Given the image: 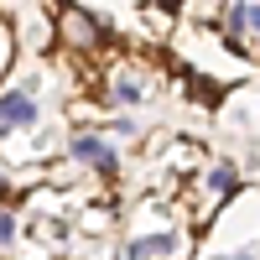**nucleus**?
<instances>
[{
    "mask_svg": "<svg viewBox=\"0 0 260 260\" xmlns=\"http://www.w3.org/2000/svg\"><path fill=\"white\" fill-rule=\"evenodd\" d=\"M130 260H161V240H136L130 245Z\"/></svg>",
    "mask_w": 260,
    "mask_h": 260,
    "instance_id": "obj_5",
    "label": "nucleus"
},
{
    "mask_svg": "<svg viewBox=\"0 0 260 260\" xmlns=\"http://www.w3.org/2000/svg\"><path fill=\"white\" fill-rule=\"evenodd\" d=\"M31 120H37L31 94H21V89L0 94V130H21V125H31Z\"/></svg>",
    "mask_w": 260,
    "mask_h": 260,
    "instance_id": "obj_2",
    "label": "nucleus"
},
{
    "mask_svg": "<svg viewBox=\"0 0 260 260\" xmlns=\"http://www.w3.org/2000/svg\"><path fill=\"white\" fill-rule=\"evenodd\" d=\"M62 37L78 42V47H94V42H99V26H94L83 11H62Z\"/></svg>",
    "mask_w": 260,
    "mask_h": 260,
    "instance_id": "obj_3",
    "label": "nucleus"
},
{
    "mask_svg": "<svg viewBox=\"0 0 260 260\" xmlns=\"http://www.w3.org/2000/svg\"><path fill=\"white\" fill-rule=\"evenodd\" d=\"M68 156H73V161H89L94 172H115V146L99 141V136H73Z\"/></svg>",
    "mask_w": 260,
    "mask_h": 260,
    "instance_id": "obj_1",
    "label": "nucleus"
},
{
    "mask_svg": "<svg viewBox=\"0 0 260 260\" xmlns=\"http://www.w3.org/2000/svg\"><path fill=\"white\" fill-rule=\"evenodd\" d=\"M11 229H16V224L6 219V213H0V245H6V240H11Z\"/></svg>",
    "mask_w": 260,
    "mask_h": 260,
    "instance_id": "obj_6",
    "label": "nucleus"
},
{
    "mask_svg": "<svg viewBox=\"0 0 260 260\" xmlns=\"http://www.w3.org/2000/svg\"><path fill=\"white\" fill-rule=\"evenodd\" d=\"M146 94V78H115V99H141Z\"/></svg>",
    "mask_w": 260,
    "mask_h": 260,
    "instance_id": "obj_4",
    "label": "nucleus"
},
{
    "mask_svg": "<svg viewBox=\"0 0 260 260\" xmlns=\"http://www.w3.org/2000/svg\"><path fill=\"white\" fill-rule=\"evenodd\" d=\"M224 260H250V255H224Z\"/></svg>",
    "mask_w": 260,
    "mask_h": 260,
    "instance_id": "obj_7",
    "label": "nucleus"
}]
</instances>
